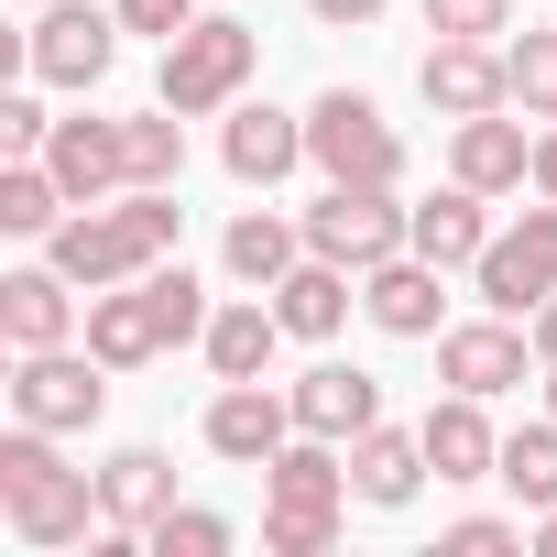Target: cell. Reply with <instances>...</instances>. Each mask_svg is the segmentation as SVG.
<instances>
[{
    "label": "cell",
    "instance_id": "cell-7",
    "mask_svg": "<svg viewBox=\"0 0 557 557\" xmlns=\"http://www.w3.org/2000/svg\"><path fill=\"white\" fill-rule=\"evenodd\" d=\"M470 285H481V307H503V318H535V307L557 296V197H535V208H513V219L492 230V251L470 262Z\"/></svg>",
    "mask_w": 557,
    "mask_h": 557
},
{
    "label": "cell",
    "instance_id": "cell-31",
    "mask_svg": "<svg viewBox=\"0 0 557 557\" xmlns=\"http://www.w3.org/2000/svg\"><path fill=\"white\" fill-rule=\"evenodd\" d=\"M503 77L524 121H557V34H503Z\"/></svg>",
    "mask_w": 557,
    "mask_h": 557
},
{
    "label": "cell",
    "instance_id": "cell-12",
    "mask_svg": "<svg viewBox=\"0 0 557 557\" xmlns=\"http://www.w3.org/2000/svg\"><path fill=\"white\" fill-rule=\"evenodd\" d=\"M77 273L66 262H12L0 273V350H66L88 318H77Z\"/></svg>",
    "mask_w": 557,
    "mask_h": 557
},
{
    "label": "cell",
    "instance_id": "cell-23",
    "mask_svg": "<svg viewBox=\"0 0 557 557\" xmlns=\"http://www.w3.org/2000/svg\"><path fill=\"white\" fill-rule=\"evenodd\" d=\"M350 307H361V273H350V262H329V251H307L285 285H273V318H285V339H339V329H350Z\"/></svg>",
    "mask_w": 557,
    "mask_h": 557
},
{
    "label": "cell",
    "instance_id": "cell-34",
    "mask_svg": "<svg viewBox=\"0 0 557 557\" xmlns=\"http://www.w3.org/2000/svg\"><path fill=\"white\" fill-rule=\"evenodd\" d=\"M524 535H535L524 513H459L437 546H448V557H503V546H524Z\"/></svg>",
    "mask_w": 557,
    "mask_h": 557
},
{
    "label": "cell",
    "instance_id": "cell-40",
    "mask_svg": "<svg viewBox=\"0 0 557 557\" xmlns=\"http://www.w3.org/2000/svg\"><path fill=\"white\" fill-rule=\"evenodd\" d=\"M524 524H535V546H546V557H557V503H546V513H524Z\"/></svg>",
    "mask_w": 557,
    "mask_h": 557
},
{
    "label": "cell",
    "instance_id": "cell-9",
    "mask_svg": "<svg viewBox=\"0 0 557 557\" xmlns=\"http://www.w3.org/2000/svg\"><path fill=\"white\" fill-rule=\"evenodd\" d=\"M296 219H307V251H329L350 273H372V262L405 251V197L394 186H318Z\"/></svg>",
    "mask_w": 557,
    "mask_h": 557
},
{
    "label": "cell",
    "instance_id": "cell-35",
    "mask_svg": "<svg viewBox=\"0 0 557 557\" xmlns=\"http://www.w3.org/2000/svg\"><path fill=\"white\" fill-rule=\"evenodd\" d=\"M121 12V34H153V45H175L186 23H197V0H110Z\"/></svg>",
    "mask_w": 557,
    "mask_h": 557
},
{
    "label": "cell",
    "instance_id": "cell-1",
    "mask_svg": "<svg viewBox=\"0 0 557 557\" xmlns=\"http://www.w3.org/2000/svg\"><path fill=\"white\" fill-rule=\"evenodd\" d=\"M0 513H12V535H23L34 557L99 546L88 524H110V513H99V470H66L55 426H23V416H12V437H0Z\"/></svg>",
    "mask_w": 557,
    "mask_h": 557
},
{
    "label": "cell",
    "instance_id": "cell-11",
    "mask_svg": "<svg viewBox=\"0 0 557 557\" xmlns=\"http://www.w3.org/2000/svg\"><path fill=\"white\" fill-rule=\"evenodd\" d=\"M197 437H208V459H230V470H262L273 448H285L296 437V394L285 383H219L208 394V416H197Z\"/></svg>",
    "mask_w": 557,
    "mask_h": 557
},
{
    "label": "cell",
    "instance_id": "cell-2",
    "mask_svg": "<svg viewBox=\"0 0 557 557\" xmlns=\"http://www.w3.org/2000/svg\"><path fill=\"white\" fill-rule=\"evenodd\" d=\"M175 240H186L175 186H121V197H99V208H66L55 240H45V262H66L77 285L99 296V285H132V273H153Z\"/></svg>",
    "mask_w": 557,
    "mask_h": 557
},
{
    "label": "cell",
    "instance_id": "cell-21",
    "mask_svg": "<svg viewBox=\"0 0 557 557\" xmlns=\"http://www.w3.org/2000/svg\"><path fill=\"white\" fill-rule=\"evenodd\" d=\"M426 437L416 426H361L350 437V503H372V513H405L416 492H426Z\"/></svg>",
    "mask_w": 557,
    "mask_h": 557
},
{
    "label": "cell",
    "instance_id": "cell-32",
    "mask_svg": "<svg viewBox=\"0 0 557 557\" xmlns=\"http://www.w3.org/2000/svg\"><path fill=\"white\" fill-rule=\"evenodd\" d=\"M153 557H230V513H208V503H175L153 535H143Z\"/></svg>",
    "mask_w": 557,
    "mask_h": 557
},
{
    "label": "cell",
    "instance_id": "cell-10",
    "mask_svg": "<svg viewBox=\"0 0 557 557\" xmlns=\"http://www.w3.org/2000/svg\"><path fill=\"white\" fill-rule=\"evenodd\" d=\"M524 372H546L535 361V329L524 318H503V307H481V318H459V329H437V383H459V394H513Z\"/></svg>",
    "mask_w": 557,
    "mask_h": 557
},
{
    "label": "cell",
    "instance_id": "cell-38",
    "mask_svg": "<svg viewBox=\"0 0 557 557\" xmlns=\"http://www.w3.org/2000/svg\"><path fill=\"white\" fill-rule=\"evenodd\" d=\"M524 197H557V121H535V175H524Z\"/></svg>",
    "mask_w": 557,
    "mask_h": 557
},
{
    "label": "cell",
    "instance_id": "cell-13",
    "mask_svg": "<svg viewBox=\"0 0 557 557\" xmlns=\"http://www.w3.org/2000/svg\"><path fill=\"white\" fill-rule=\"evenodd\" d=\"M219 164L240 186H285L307 164V110H273V99H230L219 110Z\"/></svg>",
    "mask_w": 557,
    "mask_h": 557
},
{
    "label": "cell",
    "instance_id": "cell-39",
    "mask_svg": "<svg viewBox=\"0 0 557 557\" xmlns=\"http://www.w3.org/2000/svg\"><path fill=\"white\" fill-rule=\"evenodd\" d=\"M524 329H535V361H557V296H546V307H535Z\"/></svg>",
    "mask_w": 557,
    "mask_h": 557
},
{
    "label": "cell",
    "instance_id": "cell-28",
    "mask_svg": "<svg viewBox=\"0 0 557 557\" xmlns=\"http://www.w3.org/2000/svg\"><path fill=\"white\" fill-rule=\"evenodd\" d=\"M492 481H503V492H513L524 513H546V503H557V416H524V426L503 437Z\"/></svg>",
    "mask_w": 557,
    "mask_h": 557
},
{
    "label": "cell",
    "instance_id": "cell-6",
    "mask_svg": "<svg viewBox=\"0 0 557 557\" xmlns=\"http://www.w3.org/2000/svg\"><path fill=\"white\" fill-rule=\"evenodd\" d=\"M12 416L23 426H55V437H88L110 416V361L88 339L66 350H12Z\"/></svg>",
    "mask_w": 557,
    "mask_h": 557
},
{
    "label": "cell",
    "instance_id": "cell-4",
    "mask_svg": "<svg viewBox=\"0 0 557 557\" xmlns=\"http://www.w3.org/2000/svg\"><path fill=\"white\" fill-rule=\"evenodd\" d=\"M251 66H262V34H251L240 12H197V23L164 45L153 99H164V110H186V121H219V110L251 88Z\"/></svg>",
    "mask_w": 557,
    "mask_h": 557
},
{
    "label": "cell",
    "instance_id": "cell-5",
    "mask_svg": "<svg viewBox=\"0 0 557 557\" xmlns=\"http://www.w3.org/2000/svg\"><path fill=\"white\" fill-rule=\"evenodd\" d=\"M307 164L329 186H405V132L361 88H329V99H307Z\"/></svg>",
    "mask_w": 557,
    "mask_h": 557
},
{
    "label": "cell",
    "instance_id": "cell-19",
    "mask_svg": "<svg viewBox=\"0 0 557 557\" xmlns=\"http://www.w3.org/2000/svg\"><path fill=\"white\" fill-rule=\"evenodd\" d=\"M285 394H296V426H307V437H339V448H350L361 426H383V383H372L361 361H318V372H296Z\"/></svg>",
    "mask_w": 557,
    "mask_h": 557
},
{
    "label": "cell",
    "instance_id": "cell-36",
    "mask_svg": "<svg viewBox=\"0 0 557 557\" xmlns=\"http://www.w3.org/2000/svg\"><path fill=\"white\" fill-rule=\"evenodd\" d=\"M45 132H55V121H45V99H34V88L0 99V153H45Z\"/></svg>",
    "mask_w": 557,
    "mask_h": 557
},
{
    "label": "cell",
    "instance_id": "cell-26",
    "mask_svg": "<svg viewBox=\"0 0 557 557\" xmlns=\"http://www.w3.org/2000/svg\"><path fill=\"white\" fill-rule=\"evenodd\" d=\"M99 513L132 524V535H153V524L175 513V459H164V448H110V459H99Z\"/></svg>",
    "mask_w": 557,
    "mask_h": 557
},
{
    "label": "cell",
    "instance_id": "cell-37",
    "mask_svg": "<svg viewBox=\"0 0 557 557\" xmlns=\"http://www.w3.org/2000/svg\"><path fill=\"white\" fill-rule=\"evenodd\" d=\"M307 12H318L329 34H361V23H383V0H307Z\"/></svg>",
    "mask_w": 557,
    "mask_h": 557
},
{
    "label": "cell",
    "instance_id": "cell-14",
    "mask_svg": "<svg viewBox=\"0 0 557 557\" xmlns=\"http://www.w3.org/2000/svg\"><path fill=\"white\" fill-rule=\"evenodd\" d=\"M426 110L437 121H481V110H513V77H503V45H470V34H437L426 66H416Z\"/></svg>",
    "mask_w": 557,
    "mask_h": 557
},
{
    "label": "cell",
    "instance_id": "cell-22",
    "mask_svg": "<svg viewBox=\"0 0 557 557\" xmlns=\"http://www.w3.org/2000/svg\"><path fill=\"white\" fill-rule=\"evenodd\" d=\"M307 262V219H285V208H240L230 230H219V273H230V285H285V273Z\"/></svg>",
    "mask_w": 557,
    "mask_h": 557
},
{
    "label": "cell",
    "instance_id": "cell-33",
    "mask_svg": "<svg viewBox=\"0 0 557 557\" xmlns=\"http://www.w3.org/2000/svg\"><path fill=\"white\" fill-rule=\"evenodd\" d=\"M426 34H470V45H503L513 34V0H416Z\"/></svg>",
    "mask_w": 557,
    "mask_h": 557
},
{
    "label": "cell",
    "instance_id": "cell-16",
    "mask_svg": "<svg viewBox=\"0 0 557 557\" xmlns=\"http://www.w3.org/2000/svg\"><path fill=\"white\" fill-rule=\"evenodd\" d=\"M45 164H55V186H66L77 208H99V197L132 186V143H121V121H99V110L55 121V132H45Z\"/></svg>",
    "mask_w": 557,
    "mask_h": 557
},
{
    "label": "cell",
    "instance_id": "cell-41",
    "mask_svg": "<svg viewBox=\"0 0 557 557\" xmlns=\"http://www.w3.org/2000/svg\"><path fill=\"white\" fill-rule=\"evenodd\" d=\"M546 416H557V361H546Z\"/></svg>",
    "mask_w": 557,
    "mask_h": 557
},
{
    "label": "cell",
    "instance_id": "cell-27",
    "mask_svg": "<svg viewBox=\"0 0 557 557\" xmlns=\"http://www.w3.org/2000/svg\"><path fill=\"white\" fill-rule=\"evenodd\" d=\"M77 197L55 186V164L45 153H12V164H0V230H12V240H55V219H66Z\"/></svg>",
    "mask_w": 557,
    "mask_h": 557
},
{
    "label": "cell",
    "instance_id": "cell-15",
    "mask_svg": "<svg viewBox=\"0 0 557 557\" xmlns=\"http://www.w3.org/2000/svg\"><path fill=\"white\" fill-rule=\"evenodd\" d=\"M437 285H448V273H437L426 251H394V262L361 273V318H372L383 339H437V329H448V296H437Z\"/></svg>",
    "mask_w": 557,
    "mask_h": 557
},
{
    "label": "cell",
    "instance_id": "cell-20",
    "mask_svg": "<svg viewBox=\"0 0 557 557\" xmlns=\"http://www.w3.org/2000/svg\"><path fill=\"white\" fill-rule=\"evenodd\" d=\"M416 437H426V459H437V481H492V459H503V426H492V405L481 394H437L426 416H416Z\"/></svg>",
    "mask_w": 557,
    "mask_h": 557
},
{
    "label": "cell",
    "instance_id": "cell-25",
    "mask_svg": "<svg viewBox=\"0 0 557 557\" xmlns=\"http://www.w3.org/2000/svg\"><path fill=\"white\" fill-rule=\"evenodd\" d=\"M110 372H143V361H164V318H153V296H143V273L132 285H99L88 296V329H77Z\"/></svg>",
    "mask_w": 557,
    "mask_h": 557
},
{
    "label": "cell",
    "instance_id": "cell-3",
    "mask_svg": "<svg viewBox=\"0 0 557 557\" xmlns=\"http://www.w3.org/2000/svg\"><path fill=\"white\" fill-rule=\"evenodd\" d=\"M339 524H350V448L296 426L262 459V557H329Z\"/></svg>",
    "mask_w": 557,
    "mask_h": 557
},
{
    "label": "cell",
    "instance_id": "cell-18",
    "mask_svg": "<svg viewBox=\"0 0 557 557\" xmlns=\"http://www.w3.org/2000/svg\"><path fill=\"white\" fill-rule=\"evenodd\" d=\"M405 251H426L437 273H470V262L492 251V197L448 175L437 197H416V208H405Z\"/></svg>",
    "mask_w": 557,
    "mask_h": 557
},
{
    "label": "cell",
    "instance_id": "cell-17",
    "mask_svg": "<svg viewBox=\"0 0 557 557\" xmlns=\"http://www.w3.org/2000/svg\"><path fill=\"white\" fill-rule=\"evenodd\" d=\"M448 175H459V186H481V197H524V175H535V132H524L513 110L448 121Z\"/></svg>",
    "mask_w": 557,
    "mask_h": 557
},
{
    "label": "cell",
    "instance_id": "cell-42",
    "mask_svg": "<svg viewBox=\"0 0 557 557\" xmlns=\"http://www.w3.org/2000/svg\"><path fill=\"white\" fill-rule=\"evenodd\" d=\"M34 12H45V0H34Z\"/></svg>",
    "mask_w": 557,
    "mask_h": 557
},
{
    "label": "cell",
    "instance_id": "cell-8",
    "mask_svg": "<svg viewBox=\"0 0 557 557\" xmlns=\"http://www.w3.org/2000/svg\"><path fill=\"white\" fill-rule=\"evenodd\" d=\"M110 66H121V12H88V0H45V12H34V34H23V77L88 99Z\"/></svg>",
    "mask_w": 557,
    "mask_h": 557
},
{
    "label": "cell",
    "instance_id": "cell-29",
    "mask_svg": "<svg viewBox=\"0 0 557 557\" xmlns=\"http://www.w3.org/2000/svg\"><path fill=\"white\" fill-rule=\"evenodd\" d=\"M121 143H132V186H175V175H186V110L153 99V110L121 121Z\"/></svg>",
    "mask_w": 557,
    "mask_h": 557
},
{
    "label": "cell",
    "instance_id": "cell-30",
    "mask_svg": "<svg viewBox=\"0 0 557 557\" xmlns=\"http://www.w3.org/2000/svg\"><path fill=\"white\" fill-rule=\"evenodd\" d=\"M143 296H153V318H164V350H186V339H208V318H219V307H208V285H197V273H186L175 251H164V262L143 273Z\"/></svg>",
    "mask_w": 557,
    "mask_h": 557
},
{
    "label": "cell",
    "instance_id": "cell-24",
    "mask_svg": "<svg viewBox=\"0 0 557 557\" xmlns=\"http://www.w3.org/2000/svg\"><path fill=\"white\" fill-rule=\"evenodd\" d=\"M197 350H208V372H219V383H262V372H273V350H285V318H273V296L251 285V296H230V307L208 318V339H197Z\"/></svg>",
    "mask_w": 557,
    "mask_h": 557
}]
</instances>
